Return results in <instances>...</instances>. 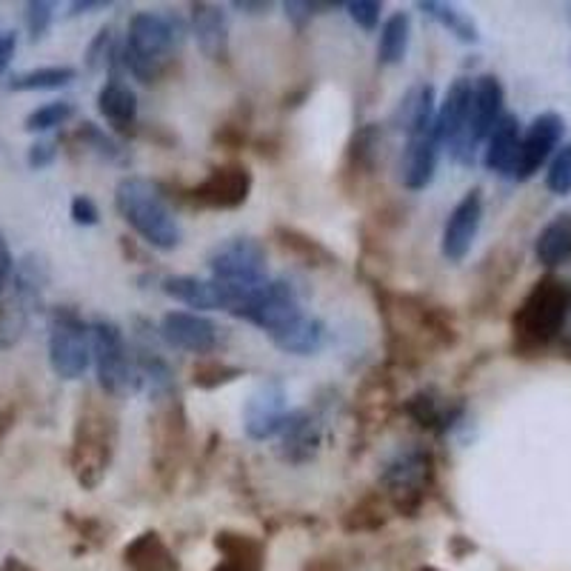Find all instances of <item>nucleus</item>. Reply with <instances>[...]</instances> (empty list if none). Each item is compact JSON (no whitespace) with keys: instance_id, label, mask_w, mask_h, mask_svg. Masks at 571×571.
<instances>
[{"instance_id":"46","label":"nucleus","mask_w":571,"mask_h":571,"mask_svg":"<svg viewBox=\"0 0 571 571\" xmlns=\"http://www.w3.org/2000/svg\"><path fill=\"white\" fill-rule=\"evenodd\" d=\"M58 158V144L55 140H37L30 146V167L32 169H46L55 163Z\"/></svg>"},{"instance_id":"9","label":"nucleus","mask_w":571,"mask_h":571,"mask_svg":"<svg viewBox=\"0 0 571 571\" xmlns=\"http://www.w3.org/2000/svg\"><path fill=\"white\" fill-rule=\"evenodd\" d=\"M49 286V266L41 254H26L9 277L7 289L0 292V349L21 343L32 323V315L44 306Z\"/></svg>"},{"instance_id":"29","label":"nucleus","mask_w":571,"mask_h":571,"mask_svg":"<svg viewBox=\"0 0 571 571\" xmlns=\"http://www.w3.org/2000/svg\"><path fill=\"white\" fill-rule=\"evenodd\" d=\"M215 549L224 557L229 571H263L266 566V549L263 543L243 532H217Z\"/></svg>"},{"instance_id":"21","label":"nucleus","mask_w":571,"mask_h":571,"mask_svg":"<svg viewBox=\"0 0 571 571\" xmlns=\"http://www.w3.org/2000/svg\"><path fill=\"white\" fill-rule=\"evenodd\" d=\"M286 414V391L277 380H266L243 406V429L252 441H272L281 432Z\"/></svg>"},{"instance_id":"6","label":"nucleus","mask_w":571,"mask_h":571,"mask_svg":"<svg viewBox=\"0 0 571 571\" xmlns=\"http://www.w3.org/2000/svg\"><path fill=\"white\" fill-rule=\"evenodd\" d=\"M115 209L149 247L160 249V252H172L181 247V226L174 220L167 189L160 183L129 174L117 183Z\"/></svg>"},{"instance_id":"19","label":"nucleus","mask_w":571,"mask_h":571,"mask_svg":"<svg viewBox=\"0 0 571 571\" xmlns=\"http://www.w3.org/2000/svg\"><path fill=\"white\" fill-rule=\"evenodd\" d=\"M277 455L286 464L304 466L315 460L323 443V414L315 409H295L286 414L281 432H277Z\"/></svg>"},{"instance_id":"49","label":"nucleus","mask_w":571,"mask_h":571,"mask_svg":"<svg viewBox=\"0 0 571 571\" xmlns=\"http://www.w3.org/2000/svg\"><path fill=\"white\" fill-rule=\"evenodd\" d=\"M15 46H18L15 32H3V35H0V75L7 72L9 60H12V55H15Z\"/></svg>"},{"instance_id":"33","label":"nucleus","mask_w":571,"mask_h":571,"mask_svg":"<svg viewBox=\"0 0 571 571\" xmlns=\"http://www.w3.org/2000/svg\"><path fill=\"white\" fill-rule=\"evenodd\" d=\"M323 343H326V323L318 318H309V315H304V318L292 326L289 332L281 334V338L275 340V346L281 349V352H286V355H300V357L320 352Z\"/></svg>"},{"instance_id":"2","label":"nucleus","mask_w":571,"mask_h":571,"mask_svg":"<svg viewBox=\"0 0 571 571\" xmlns=\"http://www.w3.org/2000/svg\"><path fill=\"white\" fill-rule=\"evenodd\" d=\"M117 452V412L109 395L89 391L75 414L69 466L83 489H98Z\"/></svg>"},{"instance_id":"16","label":"nucleus","mask_w":571,"mask_h":571,"mask_svg":"<svg viewBox=\"0 0 571 571\" xmlns=\"http://www.w3.org/2000/svg\"><path fill=\"white\" fill-rule=\"evenodd\" d=\"M566 121L557 112H540V115L528 124L526 135L521 138V149H517V160H514L512 178L514 181H528L535 178L546 163L551 160V155L560 149V140H563Z\"/></svg>"},{"instance_id":"40","label":"nucleus","mask_w":571,"mask_h":571,"mask_svg":"<svg viewBox=\"0 0 571 571\" xmlns=\"http://www.w3.org/2000/svg\"><path fill=\"white\" fill-rule=\"evenodd\" d=\"M75 117V103L72 101H52L44 103L41 109H35L30 117H26V132H49L55 126L69 124Z\"/></svg>"},{"instance_id":"18","label":"nucleus","mask_w":571,"mask_h":571,"mask_svg":"<svg viewBox=\"0 0 571 571\" xmlns=\"http://www.w3.org/2000/svg\"><path fill=\"white\" fill-rule=\"evenodd\" d=\"M480 224H483V192L471 189L457 201L446 226H443L441 252L448 263H464L469 258L471 243L480 232Z\"/></svg>"},{"instance_id":"48","label":"nucleus","mask_w":571,"mask_h":571,"mask_svg":"<svg viewBox=\"0 0 571 571\" xmlns=\"http://www.w3.org/2000/svg\"><path fill=\"white\" fill-rule=\"evenodd\" d=\"M12 269H15V263H12V252H9L7 240H3V235H0V292L7 289L9 277H12Z\"/></svg>"},{"instance_id":"28","label":"nucleus","mask_w":571,"mask_h":571,"mask_svg":"<svg viewBox=\"0 0 571 571\" xmlns=\"http://www.w3.org/2000/svg\"><path fill=\"white\" fill-rule=\"evenodd\" d=\"M275 240L283 252L295 258L297 263H304L309 269H332L338 266V254L326 247L323 240L311 238V235L300 232L295 226H275Z\"/></svg>"},{"instance_id":"14","label":"nucleus","mask_w":571,"mask_h":571,"mask_svg":"<svg viewBox=\"0 0 571 571\" xmlns=\"http://www.w3.org/2000/svg\"><path fill=\"white\" fill-rule=\"evenodd\" d=\"M306 311L300 306V295L292 286V281L281 277V281H266L263 286H258L249 300V306L243 309L240 320L258 326L269 334V340L275 343L281 334H286L297 320L304 318Z\"/></svg>"},{"instance_id":"36","label":"nucleus","mask_w":571,"mask_h":571,"mask_svg":"<svg viewBox=\"0 0 571 571\" xmlns=\"http://www.w3.org/2000/svg\"><path fill=\"white\" fill-rule=\"evenodd\" d=\"M78 78L72 66H41V69H30L9 80L12 92H41V89H60L69 87Z\"/></svg>"},{"instance_id":"30","label":"nucleus","mask_w":571,"mask_h":571,"mask_svg":"<svg viewBox=\"0 0 571 571\" xmlns=\"http://www.w3.org/2000/svg\"><path fill=\"white\" fill-rule=\"evenodd\" d=\"M124 563L129 571H178V557L158 532H140L124 549Z\"/></svg>"},{"instance_id":"57","label":"nucleus","mask_w":571,"mask_h":571,"mask_svg":"<svg viewBox=\"0 0 571 571\" xmlns=\"http://www.w3.org/2000/svg\"><path fill=\"white\" fill-rule=\"evenodd\" d=\"M0 35H3V32H0Z\"/></svg>"},{"instance_id":"45","label":"nucleus","mask_w":571,"mask_h":571,"mask_svg":"<svg viewBox=\"0 0 571 571\" xmlns=\"http://www.w3.org/2000/svg\"><path fill=\"white\" fill-rule=\"evenodd\" d=\"M69 212H72V220L78 226H98V224H101V209H98V203H94L89 195H75Z\"/></svg>"},{"instance_id":"39","label":"nucleus","mask_w":571,"mask_h":571,"mask_svg":"<svg viewBox=\"0 0 571 571\" xmlns=\"http://www.w3.org/2000/svg\"><path fill=\"white\" fill-rule=\"evenodd\" d=\"M87 66L92 72H101L106 66H124L121 64V46L115 41V30L103 26L87 49Z\"/></svg>"},{"instance_id":"43","label":"nucleus","mask_w":571,"mask_h":571,"mask_svg":"<svg viewBox=\"0 0 571 571\" xmlns=\"http://www.w3.org/2000/svg\"><path fill=\"white\" fill-rule=\"evenodd\" d=\"M52 3H46V0H32V3H26V30H30L32 41H41V37L49 32L52 26Z\"/></svg>"},{"instance_id":"41","label":"nucleus","mask_w":571,"mask_h":571,"mask_svg":"<svg viewBox=\"0 0 571 571\" xmlns=\"http://www.w3.org/2000/svg\"><path fill=\"white\" fill-rule=\"evenodd\" d=\"M249 124H252V112H249V109L243 112V106H240L238 112H232V115L226 117L224 124L217 126L215 144L224 146V149H229V152H235V149H240V146L247 144Z\"/></svg>"},{"instance_id":"25","label":"nucleus","mask_w":571,"mask_h":571,"mask_svg":"<svg viewBox=\"0 0 571 571\" xmlns=\"http://www.w3.org/2000/svg\"><path fill=\"white\" fill-rule=\"evenodd\" d=\"M521 121L512 112H503L494 129L489 132L486 138V152H483V167L494 174H509L512 178L514 160H517V149H521Z\"/></svg>"},{"instance_id":"53","label":"nucleus","mask_w":571,"mask_h":571,"mask_svg":"<svg viewBox=\"0 0 571 571\" xmlns=\"http://www.w3.org/2000/svg\"><path fill=\"white\" fill-rule=\"evenodd\" d=\"M0 571H35V569L23 563L21 557H7V560H3V566H0Z\"/></svg>"},{"instance_id":"52","label":"nucleus","mask_w":571,"mask_h":571,"mask_svg":"<svg viewBox=\"0 0 571 571\" xmlns=\"http://www.w3.org/2000/svg\"><path fill=\"white\" fill-rule=\"evenodd\" d=\"M106 0H75L72 3V15H83V12H101L106 9Z\"/></svg>"},{"instance_id":"55","label":"nucleus","mask_w":571,"mask_h":571,"mask_svg":"<svg viewBox=\"0 0 571 571\" xmlns=\"http://www.w3.org/2000/svg\"><path fill=\"white\" fill-rule=\"evenodd\" d=\"M418 571H441V569H434V566H420Z\"/></svg>"},{"instance_id":"10","label":"nucleus","mask_w":571,"mask_h":571,"mask_svg":"<svg viewBox=\"0 0 571 571\" xmlns=\"http://www.w3.org/2000/svg\"><path fill=\"white\" fill-rule=\"evenodd\" d=\"M49 363L60 380H80L92 363L89 323L72 306H55L49 311Z\"/></svg>"},{"instance_id":"20","label":"nucleus","mask_w":571,"mask_h":571,"mask_svg":"<svg viewBox=\"0 0 571 571\" xmlns=\"http://www.w3.org/2000/svg\"><path fill=\"white\" fill-rule=\"evenodd\" d=\"M395 406H398L395 377L386 369L369 372L355 395L357 429H361L363 437H372L377 429H384L389 423L391 412H395Z\"/></svg>"},{"instance_id":"17","label":"nucleus","mask_w":571,"mask_h":571,"mask_svg":"<svg viewBox=\"0 0 571 571\" xmlns=\"http://www.w3.org/2000/svg\"><path fill=\"white\" fill-rule=\"evenodd\" d=\"M158 334L172 349H181V352L197 357H212V352H217V346H220V326L197 315V311H169L160 320Z\"/></svg>"},{"instance_id":"1","label":"nucleus","mask_w":571,"mask_h":571,"mask_svg":"<svg viewBox=\"0 0 571 571\" xmlns=\"http://www.w3.org/2000/svg\"><path fill=\"white\" fill-rule=\"evenodd\" d=\"M377 311L386 326L389 361L406 369H414L441 349H452L460 338L452 315L420 295H398L380 286Z\"/></svg>"},{"instance_id":"5","label":"nucleus","mask_w":571,"mask_h":571,"mask_svg":"<svg viewBox=\"0 0 571 571\" xmlns=\"http://www.w3.org/2000/svg\"><path fill=\"white\" fill-rule=\"evenodd\" d=\"M571 318V283L546 275L532 286L523 304L512 315L514 349L523 355L540 352L557 338H563Z\"/></svg>"},{"instance_id":"32","label":"nucleus","mask_w":571,"mask_h":571,"mask_svg":"<svg viewBox=\"0 0 571 571\" xmlns=\"http://www.w3.org/2000/svg\"><path fill=\"white\" fill-rule=\"evenodd\" d=\"M386 521H389V503L380 492H369L346 509L340 526L349 535H369V532L384 528Z\"/></svg>"},{"instance_id":"24","label":"nucleus","mask_w":571,"mask_h":571,"mask_svg":"<svg viewBox=\"0 0 571 571\" xmlns=\"http://www.w3.org/2000/svg\"><path fill=\"white\" fill-rule=\"evenodd\" d=\"M192 35L206 58L215 64L229 60V23L224 9L215 3H192Z\"/></svg>"},{"instance_id":"34","label":"nucleus","mask_w":571,"mask_h":571,"mask_svg":"<svg viewBox=\"0 0 571 571\" xmlns=\"http://www.w3.org/2000/svg\"><path fill=\"white\" fill-rule=\"evenodd\" d=\"M409 35H412V21L406 12H395L380 30V41H377V60L384 66H398L406 58L409 49Z\"/></svg>"},{"instance_id":"11","label":"nucleus","mask_w":571,"mask_h":571,"mask_svg":"<svg viewBox=\"0 0 571 571\" xmlns=\"http://www.w3.org/2000/svg\"><path fill=\"white\" fill-rule=\"evenodd\" d=\"M89 338H92V361L103 395L117 398V395H126V391L138 389L135 357H132L129 349H126L121 326L106 318H98L89 326Z\"/></svg>"},{"instance_id":"7","label":"nucleus","mask_w":571,"mask_h":571,"mask_svg":"<svg viewBox=\"0 0 571 571\" xmlns=\"http://www.w3.org/2000/svg\"><path fill=\"white\" fill-rule=\"evenodd\" d=\"M149 437H152L155 478L163 489H172L192 457V426H189L186 403L178 391L155 398Z\"/></svg>"},{"instance_id":"15","label":"nucleus","mask_w":571,"mask_h":571,"mask_svg":"<svg viewBox=\"0 0 571 571\" xmlns=\"http://www.w3.org/2000/svg\"><path fill=\"white\" fill-rule=\"evenodd\" d=\"M212 277L232 286H261L266 283V249L258 238H229L209 252Z\"/></svg>"},{"instance_id":"50","label":"nucleus","mask_w":571,"mask_h":571,"mask_svg":"<svg viewBox=\"0 0 571 571\" xmlns=\"http://www.w3.org/2000/svg\"><path fill=\"white\" fill-rule=\"evenodd\" d=\"M232 7L247 12V15H263V12H269V0H235Z\"/></svg>"},{"instance_id":"23","label":"nucleus","mask_w":571,"mask_h":571,"mask_svg":"<svg viewBox=\"0 0 571 571\" xmlns=\"http://www.w3.org/2000/svg\"><path fill=\"white\" fill-rule=\"evenodd\" d=\"M403 412L423 432L446 434L448 429L457 426V420L464 418V403L443 398L434 389H420L414 391L412 398L403 400Z\"/></svg>"},{"instance_id":"35","label":"nucleus","mask_w":571,"mask_h":571,"mask_svg":"<svg viewBox=\"0 0 571 571\" xmlns=\"http://www.w3.org/2000/svg\"><path fill=\"white\" fill-rule=\"evenodd\" d=\"M418 9L423 15H429L432 21H437L443 30H448L457 41H464V44H478L480 41V32L475 26L471 18H466L464 12H457L455 7H448V3H441V0H420Z\"/></svg>"},{"instance_id":"26","label":"nucleus","mask_w":571,"mask_h":571,"mask_svg":"<svg viewBox=\"0 0 571 571\" xmlns=\"http://www.w3.org/2000/svg\"><path fill=\"white\" fill-rule=\"evenodd\" d=\"M98 112L121 135H135V129H138V94L132 92L121 78L103 83L101 92H98Z\"/></svg>"},{"instance_id":"38","label":"nucleus","mask_w":571,"mask_h":571,"mask_svg":"<svg viewBox=\"0 0 571 571\" xmlns=\"http://www.w3.org/2000/svg\"><path fill=\"white\" fill-rule=\"evenodd\" d=\"M75 140H80V146H83V149L94 152L98 158L109 160V163H124V160H126L124 146L117 144L112 135H106L101 126L89 124V121H87V124L78 126V132H75Z\"/></svg>"},{"instance_id":"44","label":"nucleus","mask_w":571,"mask_h":571,"mask_svg":"<svg viewBox=\"0 0 571 571\" xmlns=\"http://www.w3.org/2000/svg\"><path fill=\"white\" fill-rule=\"evenodd\" d=\"M349 15L352 21L366 32H375L377 23H380V12H384V3H377V0H352L346 3Z\"/></svg>"},{"instance_id":"42","label":"nucleus","mask_w":571,"mask_h":571,"mask_svg":"<svg viewBox=\"0 0 571 571\" xmlns=\"http://www.w3.org/2000/svg\"><path fill=\"white\" fill-rule=\"evenodd\" d=\"M546 189L551 195H571V144H563L551 155L549 172H546Z\"/></svg>"},{"instance_id":"54","label":"nucleus","mask_w":571,"mask_h":571,"mask_svg":"<svg viewBox=\"0 0 571 571\" xmlns=\"http://www.w3.org/2000/svg\"><path fill=\"white\" fill-rule=\"evenodd\" d=\"M12 420H15V414L12 412H0V441H3L9 429H12Z\"/></svg>"},{"instance_id":"13","label":"nucleus","mask_w":571,"mask_h":571,"mask_svg":"<svg viewBox=\"0 0 571 571\" xmlns=\"http://www.w3.org/2000/svg\"><path fill=\"white\" fill-rule=\"evenodd\" d=\"M254 178L243 163H220L195 186L178 189V203L197 212H235L249 201Z\"/></svg>"},{"instance_id":"47","label":"nucleus","mask_w":571,"mask_h":571,"mask_svg":"<svg viewBox=\"0 0 571 571\" xmlns=\"http://www.w3.org/2000/svg\"><path fill=\"white\" fill-rule=\"evenodd\" d=\"M283 9H286V18L295 21L297 30L315 15V12H311V0H289V3H283Z\"/></svg>"},{"instance_id":"56","label":"nucleus","mask_w":571,"mask_h":571,"mask_svg":"<svg viewBox=\"0 0 571 571\" xmlns=\"http://www.w3.org/2000/svg\"><path fill=\"white\" fill-rule=\"evenodd\" d=\"M215 571H229V569H226V566L220 563V566H215Z\"/></svg>"},{"instance_id":"8","label":"nucleus","mask_w":571,"mask_h":571,"mask_svg":"<svg viewBox=\"0 0 571 571\" xmlns=\"http://www.w3.org/2000/svg\"><path fill=\"white\" fill-rule=\"evenodd\" d=\"M434 480H437V464H434L432 448L412 443V446L398 448L386 460L380 471V489H384L380 494L395 514L418 517L420 509L426 506Z\"/></svg>"},{"instance_id":"12","label":"nucleus","mask_w":571,"mask_h":571,"mask_svg":"<svg viewBox=\"0 0 571 571\" xmlns=\"http://www.w3.org/2000/svg\"><path fill=\"white\" fill-rule=\"evenodd\" d=\"M503 103H506V89H503L498 75H480V78L471 83V103L466 129L455 144H448V155H452L457 163H464V167L475 163V155H478L480 144H486L489 132H492L494 124L503 117Z\"/></svg>"},{"instance_id":"22","label":"nucleus","mask_w":571,"mask_h":571,"mask_svg":"<svg viewBox=\"0 0 571 571\" xmlns=\"http://www.w3.org/2000/svg\"><path fill=\"white\" fill-rule=\"evenodd\" d=\"M380 126L366 124L352 135L346 146V158L340 167V183L346 192H361L366 181H372V174L377 172V160H380Z\"/></svg>"},{"instance_id":"27","label":"nucleus","mask_w":571,"mask_h":571,"mask_svg":"<svg viewBox=\"0 0 571 571\" xmlns=\"http://www.w3.org/2000/svg\"><path fill=\"white\" fill-rule=\"evenodd\" d=\"M469 103H471V80L457 78L452 87L446 89V98L437 106V115H434V126H437V138L443 146L455 144L466 129V121H469Z\"/></svg>"},{"instance_id":"37","label":"nucleus","mask_w":571,"mask_h":571,"mask_svg":"<svg viewBox=\"0 0 571 571\" xmlns=\"http://www.w3.org/2000/svg\"><path fill=\"white\" fill-rule=\"evenodd\" d=\"M238 377H243V369L240 366H232V363L220 361V357H201L192 369V386L203 391H215L220 386L235 384Z\"/></svg>"},{"instance_id":"51","label":"nucleus","mask_w":571,"mask_h":571,"mask_svg":"<svg viewBox=\"0 0 571 571\" xmlns=\"http://www.w3.org/2000/svg\"><path fill=\"white\" fill-rule=\"evenodd\" d=\"M304 571H343V566L332 560V557H315V560L304 566Z\"/></svg>"},{"instance_id":"3","label":"nucleus","mask_w":571,"mask_h":571,"mask_svg":"<svg viewBox=\"0 0 571 571\" xmlns=\"http://www.w3.org/2000/svg\"><path fill=\"white\" fill-rule=\"evenodd\" d=\"M437 103H434V89L429 83H420L406 92L395 112V124L406 132L403 158H400V181L409 192H420L434 181L437 172V158H441V138H437Z\"/></svg>"},{"instance_id":"4","label":"nucleus","mask_w":571,"mask_h":571,"mask_svg":"<svg viewBox=\"0 0 571 571\" xmlns=\"http://www.w3.org/2000/svg\"><path fill=\"white\" fill-rule=\"evenodd\" d=\"M186 26L172 15L138 12L129 21L121 64L140 83H160L174 69V49L181 46Z\"/></svg>"},{"instance_id":"31","label":"nucleus","mask_w":571,"mask_h":571,"mask_svg":"<svg viewBox=\"0 0 571 571\" xmlns=\"http://www.w3.org/2000/svg\"><path fill=\"white\" fill-rule=\"evenodd\" d=\"M535 254L537 261L546 269H555L560 263L571 261V215L563 212L557 215L555 220L543 226L540 235L535 240Z\"/></svg>"}]
</instances>
